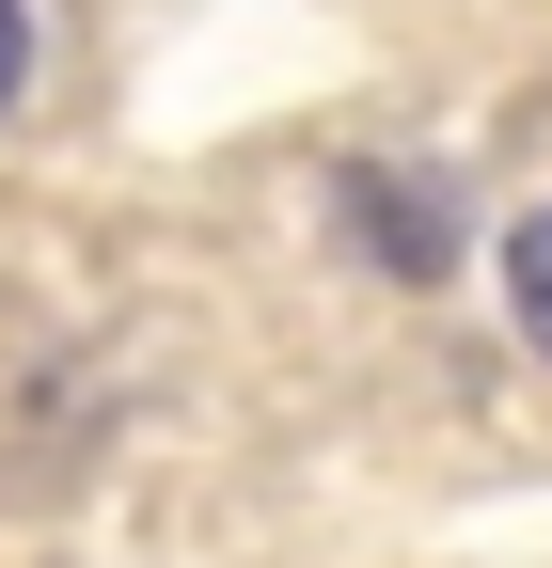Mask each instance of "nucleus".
Segmentation results:
<instances>
[{"label": "nucleus", "mask_w": 552, "mask_h": 568, "mask_svg": "<svg viewBox=\"0 0 552 568\" xmlns=\"http://www.w3.org/2000/svg\"><path fill=\"white\" fill-rule=\"evenodd\" d=\"M505 301H521V332L552 347V205H536L521 237H505Z\"/></svg>", "instance_id": "f03ea898"}, {"label": "nucleus", "mask_w": 552, "mask_h": 568, "mask_svg": "<svg viewBox=\"0 0 552 568\" xmlns=\"http://www.w3.org/2000/svg\"><path fill=\"white\" fill-rule=\"evenodd\" d=\"M17 80H32V17L0 0V111H17Z\"/></svg>", "instance_id": "7ed1b4c3"}, {"label": "nucleus", "mask_w": 552, "mask_h": 568, "mask_svg": "<svg viewBox=\"0 0 552 568\" xmlns=\"http://www.w3.org/2000/svg\"><path fill=\"white\" fill-rule=\"evenodd\" d=\"M348 205L395 237V268H442V222H427V190H395V174H348Z\"/></svg>", "instance_id": "f257e3e1"}]
</instances>
